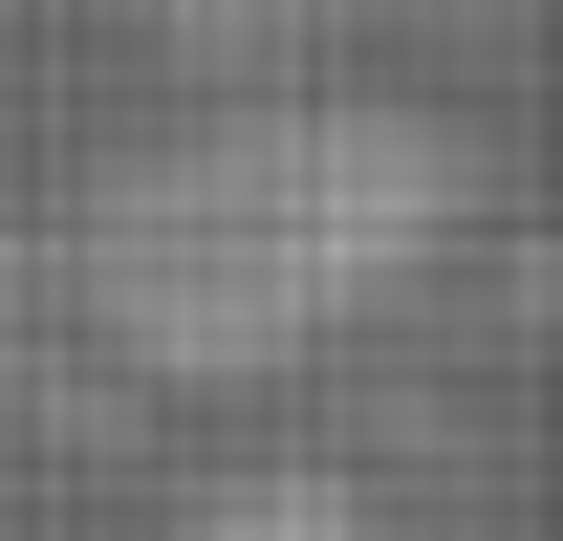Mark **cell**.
Wrapping results in <instances>:
<instances>
[{
  "mask_svg": "<svg viewBox=\"0 0 563 541\" xmlns=\"http://www.w3.org/2000/svg\"><path fill=\"white\" fill-rule=\"evenodd\" d=\"M174 541H368V476H325V455H239V476H196V498H174Z\"/></svg>",
  "mask_w": 563,
  "mask_h": 541,
  "instance_id": "cell-2",
  "label": "cell"
},
{
  "mask_svg": "<svg viewBox=\"0 0 563 541\" xmlns=\"http://www.w3.org/2000/svg\"><path fill=\"white\" fill-rule=\"evenodd\" d=\"M455 239H477L455 109H390V87H217V109H174L152 152L87 174L66 325L131 390H282L347 325H390Z\"/></svg>",
  "mask_w": 563,
  "mask_h": 541,
  "instance_id": "cell-1",
  "label": "cell"
}]
</instances>
